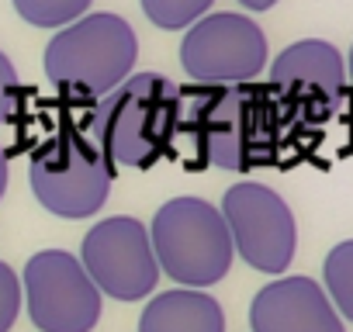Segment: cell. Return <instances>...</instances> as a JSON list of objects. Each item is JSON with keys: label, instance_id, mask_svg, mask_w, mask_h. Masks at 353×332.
<instances>
[{"label": "cell", "instance_id": "6da1fadb", "mask_svg": "<svg viewBox=\"0 0 353 332\" xmlns=\"http://www.w3.org/2000/svg\"><path fill=\"white\" fill-rule=\"evenodd\" d=\"M181 132L188 135L198 170L246 174L281 152V94L250 83H194L181 90Z\"/></svg>", "mask_w": 353, "mask_h": 332}, {"label": "cell", "instance_id": "7a4b0ae2", "mask_svg": "<svg viewBox=\"0 0 353 332\" xmlns=\"http://www.w3.org/2000/svg\"><path fill=\"white\" fill-rule=\"evenodd\" d=\"M87 125L111 163L149 170L181 132V87L163 73H132L97 97L87 111Z\"/></svg>", "mask_w": 353, "mask_h": 332}, {"label": "cell", "instance_id": "3957f363", "mask_svg": "<svg viewBox=\"0 0 353 332\" xmlns=\"http://www.w3.org/2000/svg\"><path fill=\"white\" fill-rule=\"evenodd\" d=\"M32 191L56 218H90L104 208L114 180V163L90 132L87 118H66L32 152Z\"/></svg>", "mask_w": 353, "mask_h": 332}, {"label": "cell", "instance_id": "277c9868", "mask_svg": "<svg viewBox=\"0 0 353 332\" xmlns=\"http://www.w3.org/2000/svg\"><path fill=\"white\" fill-rule=\"evenodd\" d=\"M139 59V39L118 14H83L46 45V76L73 97H104Z\"/></svg>", "mask_w": 353, "mask_h": 332}, {"label": "cell", "instance_id": "5b68a950", "mask_svg": "<svg viewBox=\"0 0 353 332\" xmlns=\"http://www.w3.org/2000/svg\"><path fill=\"white\" fill-rule=\"evenodd\" d=\"M156 263L184 287H212L232 267V236L222 211L205 198L166 201L149 229Z\"/></svg>", "mask_w": 353, "mask_h": 332}, {"label": "cell", "instance_id": "8992f818", "mask_svg": "<svg viewBox=\"0 0 353 332\" xmlns=\"http://www.w3.org/2000/svg\"><path fill=\"white\" fill-rule=\"evenodd\" d=\"M222 218L232 236V249L260 273H284L298 249V225L288 201L267 184L243 180L222 198Z\"/></svg>", "mask_w": 353, "mask_h": 332}, {"label": "cell", "instance_id": "52a82bcc", "mask_svg": "<svg viewBox=\"0 0 353 332\" xmlns=\"http://www.w3.org/2000/svg\"><path fill=\"white\" fill-rule=\"evenodd\" d=\"M21 294L39 332H90L101 318V291L66 249H42L25 263Z\"/></svg>", "mask_w": 353, "mask_h": 332}, {"label": "cell", "instance_id": "ba28073f", "mask_svg": "<svg viewBox=\"0 0 353 332\" xmlns=\"http://www.w3.org/2000/svg\"><path fill=\"white\" fill-rule=\"evenodd\" d=\"M94 280V287L114 301H139L152 294L159 280V263L149 242V229L132 215H111L97 222L77 256Z\"/></svg>", "mask_w": 353, "mask_h": 332}, {"label": "cell", "instance_id": "9c48e42d", "mask_svg": "<svg viewBox=\"0 0 353 332\" xmlns=\"http://www.w3.org/2000/svg\"><path fill=\"white\" fill-rule=\"evenodd\" d=\"M181 66L194 83H250L267 66V35L246 14H208L188 28Z\"/></svg>", "mask_w": 353, "mask_h": 332}, {"label": "cell", "instance_id": "30bf717a", "mask_svg": "<svg viewBox=\"0 0 353 332\" xmlns=\"http://www.w3.org/2000/svg\"><path fill=\"white\" fill-rule=\"evenodd\" d=\"M253 332H346L339 311L312 277H281L250 304Z\"/></svg>", "mask_w": 353, "mask_h": 332}, {"label": "cell", "instance_id": "8fae6325", "mask_svg": "<svg viewBox=\"0 0 353 332\" xmlns=\"http://www.w3.org/2000/svg\"><path fill=\"white\" fill-rule=\"evenodd\" d=\"M270 83L277 87V94L319 101L322 107H336L346 90V66L332 42L301 39L274 59Z\"/></svg>", "mask_w": 353, "mask_h": 332}, {"label": "cell", "instance_id": "7c38bea8", "mask_svg": "<svg viewBox=\"0 0 353 332\" xmlns=\"http://www.w3.org/2000/svg\"><path fill=\"white\" fill-rule=\"evenodd\" d=\"M139 332H225V315L212 294L198 287H176L145 304Z\"/></svg>", "mask_w": 353, "mask_h": 332}, {"label": "cell", "instance_id": "4fadbf2b", "mask_svg": "<svg viewBox=\"0 0 353 332\" xmlns=\"http://www.w3.org/2000/svg\"><path fill=\"white\" fill-rule=\"evenodd\" d=\"M322 280H325V298L339 311V318L353 322V239L339 242L329 249L322 263Z\"/></svg>", "mask_w": 353, "mask_h": 332}, {"label": "cell", "instance_id": "5bb4252c", "mask_svg": "<svg viewBox=\"0 0 353 332\" xmlns=\"http://www.w3.org/2000/svg\"><path fill=\"white\" fill-rule=\"evenodd\" d=\"M90 0H14V11L32 28H66L80 21Z\"/></svg>", "mask_w": 353, "mask_h": 332}, {"label": "cell", "instance_id": "9a60e30c", "mask_svg": "<svg viewBox=\"0 0 353 332\" xmlns=\"http://www.w3.org/2000/svg\"><path fill=\"white\" fill-rule=\"evenodd\" d=\"M212 4L215 0H142V11L156 28L181 32V28H191L194 21H201Z\"/></svg>", "mask_w": 353, "mask_h": 332}, {"label": "cell", "instance_id": "2e32d148", "mask_svg": "<svg viewBox=\"0 0 353 332\" xmlns=\"http://www.w3.org/2000/svg\"><path fill=\"white\" fill-rule=\"evenodd\" d=\"M21 104H25V90H21L18 70H14V63L4 52H0V135L18 121ZM0 142H4V138H0Z\"/></svg>", "mask_w": 353, "mask_h": 332}, {"label": "cell", "instance_id": "e0dca14e", "mask_svg": "<svg viewBox=\"0 0 353 332\" xmlns=\"http://www.w3.org/2000/svg\"><path fill=\"white\" fill-rule=\"evenodd\" d=\"M21 311V277L0 260V332H11Z\"/></svg>", "mask_w": 353, "mask_h": 332}, {"label": "cell", "instance_id": "ac0fdd59", "mask_svg": "<svg viewBox=\"0 0 353 332\" xmlns=\"http://www.w3.org/2000/svg\"><path fill=\"white\" fill-rule=\"evenodd\" d=\"M4 191H8V149L0 145V198H4Z\"/></svg>", "mask_w": 353, "mask_h": 332}, {"label": "cell", "instance_id": "d6986e66", "mask_svg": "<svg viewBox=\"0 0 353 332\" xmlns=\"http://www.w3.org/2000/svg\"><path fill=\"white\" fill-rule=\"evenodd\" d=\"M239 4H243V8H250V11H270V8L277 4V0H239Z\"/></svg>", "mask_w": 353, "mask_h": 332}, {"label": "cell", "instance_id": "ffe728a7", "mask_svg": "<svg viewBox=\"0 0 353 332\" xmlns=\"http://www.w3.org/2000/svg\"><path fill=\"white\" fill-rule=\"evenodd\" d=\"M350 83H353V49H350Z\"/></svg>", "mask_w": 353, "mask_h": 332}]
</instances>
